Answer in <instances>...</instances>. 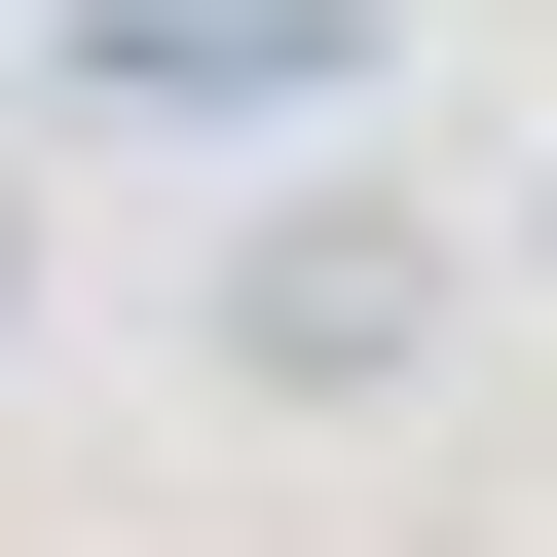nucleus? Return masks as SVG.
I'll return each instance as SVG.
<instances>
[{
    "label": "nucleus",
    "mask_w": 557,
    "mask_h": 557,
    "mask_svg": "<svg viewBox=\"0 0 557 557\" xmlns=\"http://www.w3.org/2000/svg\"><path fill=\"white\" fill-rule=\"evenodd\" d=\"M446 298H483L446 186H260V223L186 260V372H223V409H409V372H446Z\"/></svg>",
    "instance_id": "1"
},
{
    "label": "nucleus",
    "mask_w": 557,
    "mask_h": 557,
    "mask_svg": "<svg viewBox=\"0 0 557 557\" xmlns=\"http://www.w3.org/2000/svg\"><path fill=\"white\" fill-rule=\"evenodd\" d=\"M372 38H409V0H38V112H149V149H298V112H372Z\"/></svg>",
    "instance_id": "2"
},
{
    "label": "nucleus",
    "mask_w": 557,
    "mask_h": 557,
    "mask_svg": "<svg viewBox=\"0 0 557 557\" xmlns=\"http://www.w3.org/2000/svg\"><path fill=\"white\" fill-rule=\"evenodd\" d=\"M0 335H38V186H0Z\"/></svg>",
    "instance_id": "3"
},
{
    "label": "nucleus",
    "mask_w": 557,
    "mask_h": 557,
    "mask_svg": "<svg viewBox=\"0 0 557 557\" xmlns=\"http://www.w3.org/2000/svg\"><path fill=\"white\" fill-rule=\"evenodd\" d=\"M520 298H557V186H520Z\"/></svg>",
    "instance_id": "4"
},
{
    "label": "nucleus",
    "mask_w": 557,
    "mask_h": 557,
    "mask_svg": "<svg viewBox=\"0 0 557 557\" xmlns=\"http://www.w3.org/2000/svg\"><path fill=\"white\" fill-rule=\"evenodd\" d=\"M0 38H38V0H0Z\"/></svg>",
    "instance_id": "5"
}]
</instances>
